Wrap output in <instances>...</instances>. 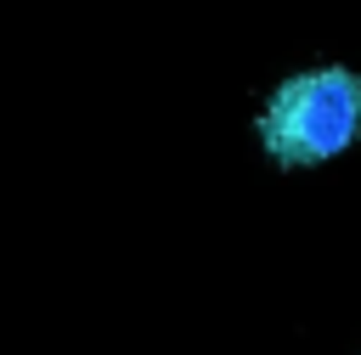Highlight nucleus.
I'll return each instance as SVG.
<instances>
[{
	"instance_id": "f257e3e1",
	"label": "nucleus",
	"mask_w": 361,
	"mask_h": 355,
	"mask_svg": "<svg viewBox=\"0 0 361 355\" xmlns=\"http://www.w3.org/2000/svg\"><path fill=\"white\" fill-rule=\"evenodd\" d=\"M361 135V73L350 68H310L276 85L271 107L259 113V141L276 163H322L338 158Z\"/></svg>"
}]
</instances>
